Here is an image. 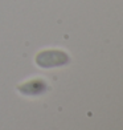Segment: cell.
I'll list each match as a JSON object with an SVG mask.
<instances>
[{
  "label": "cell",
  "instance_id": "6da1fadb",
  "mask_svg": "<svg viewBox=\"0 0 123 130\" xmlns=\"http://www.w3.org/2000/svg\"><path fill=\"white\" fill-rule=\"evenodd\" d=\"M36 64L40 68L48 69V68H56V67H62V65L69 64L70 58L64 51L60 49H46L41 51L36 55L34 58Z\"/></svg>",
  "mask_w": 123,
  "mask_h": 130
},
{
  "label": "cell",
  "instance_id": "7a4b0ae2",
  "mask_svg": "<svg viewBox=\"0 0 123 130\" xmlns=\"http://www.w3.org/2000/svg\"><path fill=\"white\" fill-rule=\"evenodd\" d=\"M17 90L23 96H40L46 90V81L44 78H32L17 85Z\"/></svg>",
  "mask_w": 123,
  "mask_h": 130
}]
</instances>
